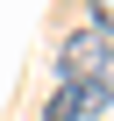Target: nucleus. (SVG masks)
Segmentation results:
<instances>
[{"label": "nucleus", "mask_w": 114, "mask_h": 121, "mask_svg": "<svg viewBox=\"0 0 114 121\" xmlns=\"http://www.w3.org/2000/svg\"><path fill=\"white\" fill-rule=\"evenodd\" d=\"M107 57H114V36H100V29H71L64 50H57V71H64V86H79V78H107Z\"/></svg>", "instance_id": "nucleus-1"}, {"label": "nucleus", "mask_w": 114, "mask_h": 121, "mask_svg": "<svg viewBox=\"0 0 114 121\" xmlns=\"http://www.w3.org/2000/svg\"><path fill=\"white\" fill-rule=\"evenodd\" d=\"M93 29H100V36H114V0H93Z\"/></svg>", "instance_id": "nucleus-3"}, {"label": "nucleus", "mask_w": 114, "mask_h": 121, "mask_svg": "<svg viewBox=\"0 0 114 121\" xmlns=\"http://www.w3.org/2000/svg\"><path fill=\"white\" fill-rule=\"evenodd\" d=\"M114 100V86L107 78H79V86H57L50 93V107H43V121H86V114H100Z\"/></svg>", "instance_id": "nucleus-2"}]
</instances>
